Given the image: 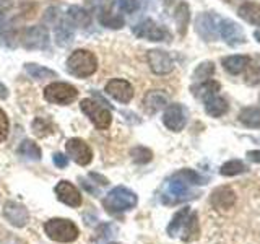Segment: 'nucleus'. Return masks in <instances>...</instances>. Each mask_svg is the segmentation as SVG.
<instances>
[{"mask_svg": "<svg viewBox=\"0 0 260 244\" xmlns=\"http://www.w3.org/2000/svg\"><path fill=\"white\" fill-rule=\"evenodd\" d=\"M205 181L207 179L202 177L197 171H193V169L177 171V173H174L169 177L165 191L161 194V202L165 203V205L173 207V205H177V203L197 199L199 192L193 191V187L205 184Z\"/></svg>", "mask_w": 260, "mask_h": 244, "instance_id": "1", "label": "nucleus"}, {"mask_svg": "<svg viewBox=\"0 0 260 244\" xmlns=\"http://www.w3.org/2000/svg\"><path fill=\"white\" fill-rule=\"evenodd\" d=\"M166 231L171 238H181L184 242H192L199 239L200 225L197 211H192L189 207L181 208L169 222Z\"/></svg>", "mask_w": 260, "mask_h": 244, "instance_id": "2", "label": "nucleus"}, {"mask_svg": "<svg viewBox=\"0 0 260 244\" xmlns=\"http://www.w3.org/2000/svg\"><path fill=\"white\" fill-rule=\"evenodd\" d=\"M137 203H138L137 194L124 186L114 187V189L106 194V197L103 199V207L111 215H117V214H122V211L134 210L137 207Z\"/></svg>", "mask_w": 260, "mask_h": 244, "instance_id": "3", "label": "nucleus"}, {"mask_svg": "<svg viewBox=\"0 0 260 244\" xmlns=\"http://www.w3.org/2000/svg\"><path fill=\"white\" fill-rule=\"evenodd\" d=\"M67 72L77 78H88L98 70L96 55L88 49H77L67 59Z\"/></svg>", "mask_w": 260, "mask_h": 244, "instance_id": "4", "label": "nucleus"}, {"mask_svg": "<svg viewBox=\"0 0 260 244\" xmlns=\"http://www.w3.org/2000/svg\"><path fill=\"white\" fill-rule=\"evenodd\" d=\"M44 233L55 242H73L78 239V226L67 218H51L44 223Z\"/></svg>", "mask_w": 260, "mask_h": 244, "instance_id": "5", "label": "nucleus"}, {"mask_svg": "<svg viewBox=\"0 0 260 244\" xmlns=\"http://www.w3.org/2000/svg\"><path fill=\"white\" fill-rule=\"evenodd\" d=\"M80 109L93 122V126L96 129L106 130L112 124V112L108 103H100L93 100V98H85V100L80 101Z\"/></svg>", "mask_w": 260, "mask_h": 244, "instance_id": "6", "label": "nucleus"}, {"mask_svg": "<svg viewBox=\"0 0 260 244\" xmlns=\"http://www.w3.org/2000/svg\"><path fill=\"white\" fill-rule=\"evenodd\" d=\"M78 98V89L65 81H54L44 88V100L57 106H69Z\"/></svg>", "mask_w": 260, "mask_h": 244, "instance_id": "7", "label": "nucleus"}, {"mask_svg": "<svg viewBox=\"0 0 260 244\" xmlns=\"http://www.w3.org/2000/svg\"><path fill=\"white\" fill-rule=\"evenodd\" d=\"M49 31L43 24H35L21 31L20 44L28 51H44L49 47Z\"/></svg>", "mask_w": 260, "mask_h": 244, "instance_id": "8", "label": "nucleus"}, {"mask_svg": "<svg viewBox=\"0 0 260 244\" xmlns=\"http://www.w3.org/2000/svg\"><path fill=\"white\" fill-rule=\"evenodd\" d=\"M132 31H134V35L137 38L146 39V41H154V43L171 38L168 29L162 28L161 24H158L156 21L151 20V18H146V20L140 21L138 24H135V26L132 28Z\"/></svg>", "mask_w": 260, "mask_h": 244, "instance_id": "9", "label": "nucleus"}, {"mask_svg": "<svg viewBox=\"0 0 260 244\" xmlns=\"http://www.w3.org/2000/svg\"><path fill=\"white\" fill-rule=\"evenodd\" d=\"M69 157L80 166H88L93 161V150L83 138H69L65 143Z\"/></svg>", "mask_w": 260, "mask_h": 244, "instance_id": "10", "label": "nucleus"}, {"mask_svg": "<svg viewBox=\"0 0 260 244\" xmlns=\"http://www.w3.org/2000/svg\"><path fill=\"white\" fill-rule=\"evenodd\" d=\"M162 124L171 132H181L187 124V109L179 103L168 104L165 108V114H162Z\"/></svg>", "mask_w": 260, "mask_h": 244, "instance_id": "11", "label": "nucleus"}, {"mask_svg": "<svg viewBox=\"0 0 260 244\" xmlns=\"http://www.w3.org/2000/svg\"><path fill=\"white\" fill-rule=\"evenodd\" d=\"M146 59H148V65L153 73L156 75H168V73L173 72L174 69V60L166 51L162 49H151L146 54Z\"/></svg>", "mask_w": 260, "mask_h": 244, "instance_id": "12", "label": "nucleus"}, {"mask_svg": "<svg viewBox=\"0 0 260 244\" xmlns=\"http://www.w3.org/2000/svg\"><path fill=\"white\" fill-rule=\"evenodd\" d=\"M104 92L108 96H111L112 100H116L122 104L130 103L134 98V86L130 85L127 80H122V78L109 80L104 86Z\"/></svg>", "mask_w": 260, "mask_h": 244, "instance_id": "13", "label": "nucleus"}, {"mask_svg": "<svg viewBox=\"0 0 260 244\" xmlns=\"http://www.w3.org/2000/svg\"><path fill=\"white\" fill-rule=\"evenodd\" d=\"M54 38L55 44L59 47H67L75 39V26L69 20L67 15H59V18L54 23Z\"/></svg>", "mask_w": 260, "mask_h": 244, "instance_id": "14", "label": "nucleus"}, {"mask_svg": "<svg viewBox=\"0 0 260 244\" xmlns=\"http://www.w3.org/2000/svg\"><path fill=\"white\" fill-rule=\"evenodd\" d=\"M4 217L8 220V223L15 228H24L29 222V211L20 202L8 200L4 205Z\"/></svg>", "mask_w": 260, "mask_h": 244, "instance_id": "15", "label": "nucleus"}, {"mask_svg": "<svg viewBox=\"0 0 260 244\" xmlns=\"http://www.w3.org/2000/svg\"><path fill=\"white\" fill-rule=\"evenodd\" d=\"M218 38H221L230 46H239L244 43V33L241 26L226 18H219L218 21Z\"/></svg>", "mask_w": 260, "mask_h": 244, "instance_id": "16", "label": "nucleus"}, {"mask_svg": "<svg viewBox=\"0 0 260 244\" xmlns=\"http://www.w3.org/2000/svg\"><path fill=\"white\" fill-rule=\"evenodd\" d=\"M218 21L219 16L213 13H202L197 16L195 21V29L205 41H216L218 39Z\"/></svg>", "mask_w": 260, "mask_h": 244, "instance_id": "17", "label": "nucleus"}, {"mask_svg": "<svg viewBox=\"0 0 260 244\" xmlns=\"http://www.w3.org/2000/svg\"><path fill=\"white\" fill-rule=\"evenodd\" d=\"M54 192L57 195V199H59L62 203H65V205L73 207V208L81 205V194H80V191L72 182H69V181L57 182V186L54 187Z\"/></svg>", "mask_w": 260, "mask_h": 244, "instance_id": "18", "label": "nucleus"}, {"mask_svg": "<svg viewBox=\"0 0 260 244\" xmlns=\"http://www.w3.org/2000/svg\"><path fill=\"white\" fill-rule=\"evenodd\" d=\"M236 200L238 199H236L234 191L228 186L216 187V189L210 195L211 207L216 208V210H230L236 205Z\"/></svg>", "mask_w": 260, "mask_h": 244, "instance_id": "19", "label": "nucleus"}, {"mask_svg": "<svg viewBox=\"0 0 260 244\" xmlns=\"http://www.w3.org/2000/svg\"><path fill=\"white\" fill-rule=\"evenodd\" d=\"M142 104L146 114H156L168 106V95L161 89H151L145 95Z\"/></svg>", "mask_w": 260, "mask_h": 244, "instance_id": "20", "label": "nucleus"}, {"mask_svg": "<svg viewBox=\"0 0 260 244\" xmlns=\"http://www.w3.org/2000/svg\"><path fill=\"white\" fill-rule=\"evenodd\" d=\"M98 21L108 29H122L125 26V18L120 13L112 12L109 7H103L98 12Z\"/></svg>", "mask_w": 260, "mask_h": 244, "instance_id": "21", "label": "nucleus"}, {"mask_svg": "<svg viewBox=\"0 0 260 244\" xmlns=\"http://www.w3.org/2000/svg\"><path fill=\"white\" fill-rule=\"evenodd\" d=\"M65 15L69 16V20L73 23V26H78V28L91 26V15H89V12L83 7L72 5V7H69V10Z\"/></svg>", "mask_w": 260, "mask_h": 244, "instance_id": "22", "label": "nucleus"}, {"mask_svg": "<svg viewBox=\"0 0 260 244\" xmlns=\"http://www.w3.org/2000/svg\"><path fill=\"white\" fill-rule=\"evenodd\" d=\"M203 101H205V112L211 117H221L228 112V109H230L228 101L224 100V98L218 96V95L210 96V98H207V100H203Z\"/></svg>", "mask_w": 260, "mask_h": 244, "instance_id": "23", "label": "nucleus"}, {"mask_svg": "<svg viewBox=\"0 0 260 244\" xmlns=\"http://www.w3.org/2000/svg\"><path fill=\"white\" fill-rule=\"evenodd\" d=\"M250 59L247 55H230L223 59V67L231 75H239L247 69Z\"/></svg>", "mask_w": 260, "mask_h": 244, "instance_id": "24", "label": "nucleus"}, {"mask_svg": "<svg viewBox=\"0 0 260 244\" xmlns=\"http://www.w3.org/2000/svg\"><path fill=\"white\" fill-rule=\"evenodd\" d=\"M238 15L244 21H247L250 24H255V26H260V5L255 2H244L239 10Z\"/></svg>", "mask_w": 260, "mask_h": 244, "instance_id": "25", "label": "nucleus"}, {"mask_svg": "<svg viewBox=\"0 0 260 244\" xmlns=\"http://www.w3.org/2000/svg\"><path fill=\"white\" fill-rule=\"evenodd\" d=\"M174 20H176L177 33L181 36H185L187 28H189V23H190V8L185 2H181L177 5L174 12Z\"/></svg>", "mask_w": 260, "mask_h": 244, "instance_id": "26", "label": "nucleus"}, {"mask_svg": "<svg viewBox=\"0 0 260 244\" xmlns=\"http://www.w3.org/2000/svg\"><path fill=\"white\" fill-rule=\"evenodd\" d=\"M219 88L221 85L218 83L215 80H207V81H200V83H195V86H192V93L193 96L200 98V100H207V98L213 96V95H218Z\"/></svg>", "mask_w": 260, "mask_h": 244, "instance_id": "27", "label": "nucleus"}, {"mask_svg": "<svg viewBox=\"0 0 260 244\" xmlns=\"http://www.w3.org/2000/svg\"><path fill=\"white\" fill-rule=\"evenodd\" d=\"M18 155L23 157L24 160H29V161H39L41 157H43V151H41L39 145L35 143L29 138L23 140L18 146Z\"/></svg>", "mask_w": 260, "mask_h": 244, "instance_id": "28", "label": "nucleus"}, {"mask_svg": "<svg viewBox=\"0 0 260 244\" xmlns=\"http://www.w3.org/2000/svg\"><path fill=\"white\" fill-rule=\"evenodd\" d=\"M24 70H26L28 75L35 80H46V78H55L57 77V73L54 70L43 67V65H39V64H32V62L24 64Z\"/></svg>", "mask_w": 260, "mask_h": 244, "instance_id": "29", "label": "nucleus"}, {"mask_svg": "<svg viewBox=\"0 0 260 244\" xmlns=\"http://www.w3.org/2000/svg\"><path fill=\"white\" fill-rule=\"evenodd\" d=\"M20 39H21V31L16 28L15 24H10V26L0 35V44L8 49H15L20 44Z\"/></svg>", "mask_w": 260, "mask_h": 244, "instance_id": "30", "label": "nucleus"}, {"mask_svg": "<svg viewBox=\"0 0 260 244\" xmlns=\"http://www.w3.org/2000/svg\"><path fill=\"white\" fill-rule=\"evenodd\" d=\"M239 120L242 126L250 129L260 127V109L257 108H244L239 114Z\"/></svg>", "mask_w": 260, "mask_h": 244, "instance_id": "31", "label": "nucleus"}, {"mask_svg": "<svg viewBox=\"0 0 260 244\" xmlns=\"http://www.w3.org/2000/svg\"><path fill=\"white\" fill-rule=\"evenodd\" d=\"M31 129H32V132H35L36 137L44 138L47 135H51L55 127L52 124V120H49L46 117H36L31 122Z\"/></svg>", "mask_w": 260, "mask_h": 244, "instance_id": "32", "label": "nucleus"}, {"mask_svg": "<svg viewBox=\"0 0 260 244\" xmlns=\"http://www.w3.org/2000/svg\"><path fill=\"white\" fill-rule=\"evenodd\" d=\"M246 171H247V166L244 165L241 160H231V161H226L224 165L219 168V174L231 177V176H238V174L246 173Z\"/></svg>", "mask_w": 260, "mask_h": 244, "instance_id": "33", "label": "nucleus"}, {"mask_svg": "<svg viewBox=\"0 0 260 244\" xmlns=\"http://www.w3.org/2000/svg\"><path fill=\"white\" fill-rule=\"evenodd\" d=\"M215 73V64L213 62H202L197 69H195L193 72V81L195 83H200V81H207L210 80L211 77H213Z\"/></svg>", "mask_w": 260, "mask_h": 244, "instance_id": "34", "label": "nucleus"}, {"mask_svg": "<svg viewBox=\"0 0 260 244\" xmlns=\"http://www.w3.org/2000/svg\"><path fill=\"white\" fill-rule=\"evenodd\" d=\"M130 157H132L134 163H137V165H146V163L153 160V151L146 148V146H134L130 150Z\"/></svg>", "mask_w": 260, "mask_h": 244, "instance_id": "35", "label": "nucleus"}, {"mask_svg": "<svg viewBox=\"0 0 260 244\" xmlns=\"http://www.w3.org/2000/svg\"><path fill=\"white\" fill-rule=\"evenodd\" d=\"M246 83L249 85H258L260 83V59L249 62L246 69Z\"/></svg>", "mask_w": 260, "mask_h": 244, "instance_id": "36", "label": "nucleus"}, {"mask_svg": "<svg viewBox=\"0 0 260 244\" xmlns=\"http://www.w3.org/2000/svg\"><path fill=\"white\" fill-rule=\"evenodd\" d=\"M143 5V0H117V7L122 13L134 15L138 12Z\"/></svg>", "mask_w": 260, "mask_h": 244, "instance_id": "37", "label": "nucleus"}, {"mask_svg": "<svg viewBox=\"0 0 260 244\" xmlns=\"http://www.w3.org/2000/svg\"><path fill=\"white\" fill-rule=\"evenodd\" d=\"M8 132H10V122H8L5 111L0 108V143L7 140Z\"/></svg>", "mask_w": 260, "mask_h": 244, "instance_id": "38", "label": "nucleus"}, {"mask_svg": "<svg viewBox=\"0 0 260 244\" xmlns=\"http://www.w3.org/2000/svg\"><path fill=\"white\" fill-rule=\"evenodd\" d=\"M52 161H54V165H55L57 168H60V169L69 166V157H65V155H63V153H60V151L54 153Z\"/></svg>", "mask_w": 260, "mask_h": 244, "instance_id": "39", "label": "nucleus"}, {"mask_svg": "<svg viewBox=\"0 0 260 244\" xmlns=\"http://www.w3.org/2000/svg\"><path fill=\"white\" fill-rule=\"evenodd\" d=\"M59 8H55V7H51V8H47L46 10V15H44V20L47 21V23H55V20L59 18Z\"/></svg>", "mask_w": 260, "mask_h": 244, "instance_id": "40", "label": "nucleus"}, {"mask_svg": "<svg viewBox=\"0 0 260 244\" xmlns=\"http://www.w3.org/2000/svg\"><path fill=\"white\" fill-rule=\"evenodd\" d=\"M247 160L254 161V163H260V150H252V151H247Z\"/></svg>", "mask_w": 260, "mask_h": 244, "instance_id": "41", "label": "nucleus"}, {"mask_svg": "<svg viewBox=\"0 0 260 244\" xmlns=\"http://www.w3.org/2000/svg\"><path fill=\"white\" fill-rule=\"evenodd\" d=\"M8 98V88L0 81V100H7Z\"/></svg>", "mask_w": 260, "mask_h": 244, "instance_id": "42", "label": "nucleus"}, {"mask_svg": "<svg viewBox=\"0 0 260 244\" xmlns=\"http://www.w3.org/2000/svg\"><path fill=\"white\" fill-rule=\"evenodd\" d=\"M7 24V15L4 12H0V29H4Z\"/></svg>", "mask_w": 260, "mask_h": 244, "instance_id": "43", "label": "nucleus"}, {"mask_svg": "<svg viewBox=\"0 0 260 244\" xmlns=\"http://www.w3.org/2000/svg\"><path fill=\"white\" fill-rule=\"evenodd\" d=\"M254 38H255V39L258 41V43H260V29H257V31L254 33Z\"/></svg>", "mask_w": 260, "mask_h": 244, "instance_id": "44", "label": "nucleus"}, {"mask_svg": "<svg viewBox=\"0 0 260 244\" xmlns=\"http://www.w3.org/2000/svg\"><path fill=\"white\" fill-rule=\"evenodd\" d=\"M162 2H166V4H171V2H173V0H162Z\"/></svg>", "mask_w": 260, "mask_h": 244, "instance_id": "45", "label": "nucleus"}, {"mask_svg": "<svg viewBox=\"0 0 260 244\" xmlns=\"http://www.w3.org/2000/svg\"><path fill=\"white\" fill-rule=\"evenodd\" d=\"M109 244H119V242H109Z\"/></svg>", "mask_w": 260, "mask_h": 244, "instance_id": "46", "label": "nucleus"}, {"mask_svg": "<svg viewBox=\"0 0 260 244\" xmlns=\"http://www.w3.org/2000/svg\"><path fill=\"white\" fill-rule=\"evenodd\" d=\"M0 2H2V0H0Z\"/></svg>", "mask_w": 260, "mask_h": 244, "instance_id": "47", "label": "nucleus"}]
</instances>
